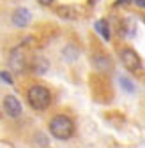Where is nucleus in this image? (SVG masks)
Segmentation results:
<instances>
[{
  "mask_svg": "<svg viewBox=\"0 0 145 148\" xmlns=\"http://www.w3.org/2000/svg\"><path fill=\"white\" fill-rule=\"evenodd\" d=\"M48 131L55 139L66 141V139L72 138V134H75V123H72V120L67 115H57L51 118Z\"/></svg>",
  "mask_w": 145,
  "mask_h": 148,
  "instance_id": "obj_1",
  "label": "nucleus"
},
{
  "mask_svg": "<svg viewBox=\"0 0 145 148\" xmlns=\"http://www.w3.org/2000/svg\"><path fill=\"white\" fill-rule=\"evenodd\" d=\"M27 101H28L30 108H34L35 111H44L51 102V94H50V90L46 86L34 85L27 92Z\"/></svg>",
  "mask_w": 145,
  "mask_h": 148,
  "instance_id": "obj_2",
  "label": "nucleus"
},
{
  "mask_svg": "<svg viewBox=\"0 0 145 148\" xmlns=\"http://www.w3.org/2000/svg\"><path fill=\"white\" fill-rule=\"evenodd\" d=\"M120 60H122L124 67L128 69V71H138V69L142 67V60H140V57L136 55V51L131 49V48L122 49V53H120Z\"/></svg>",
  "mask_w": 145,
  "mask_h": 148,
  "instance_id": "obj_3",
  "label": "nucleus"
},
{
  "mask_svg": "<svg viewBox=\"0 0 145 148\" xmlns=\"http://www.w3.org/2000/svg\"><path fill=\"white\" fill-rule=\"evenodd\" d=\"M4 109L11 118H18L21 115V102L14 95H6L4 97Z\"/></svg>",
  "mask_w": 145,
  "mask_h": 148,
  "instance_id": "obj_4",
  "label": "nucleus"
},
{
  "mask_svg": "<svg viewBox=\"0 0 145 148\" xmlns=\"http://www.w3.org/2000/svg\"><path fill=\"white\" fill-rule=\"evenodd\" d=\"M30 18H32V14L28 12V9L18 7V9L12 12V23H14L16 27H27V25L30 23Z\"/></svg>",
  "mask_w": 145,
  "mask_h": 148,
  "instance_id": "obj_5",
  "label": "nucleus"
},
{
  "mask_svg": "<svg viewBox=\"0 0 145 148\" xmlns=\"http://www.w3.org/2000/svg\"><path fill=\"white\" fill-rule=\"evenodd\" d=\"M9 64H11V67H12L14 71H23V67H25V58H23L21 49H14V51L11 53Z\"/></svg>",
  "mask_w": 145,
  "mask_h": 148,
  "instance_id": "obj_6",
  "label": "nucleus"
},
{
  "mask_svg": "<svg viewBox=\"0 0 145 148\" xmlns=\"http://www.w3.org/2000/svg\"><path fill=\"white\" fill-rule=\"evenodd\" d=\"M57 14L60 18H64V20H75L76 18V9L71 7V5H62L57 9Z\"/></svg>",
  "mask_w": 145,
  "mask_h": 148,
  "instance_id": "obj_7",
  "label": "nucleus"
},
{
  "mask_svg": "<svg viewBox=\"0 0 145 148\" xmlns=\"http://www.w3.org/2000/svg\"><path fill=\"white\" fill-rule=\"evenodd\" d=\"M96 30L99 32V35H103L104 41H110V27H108V21L99 20V21L96 23Z\"/></svg>",
  "mask_w": 145,
  "mask_h": 148,
  "instance_id": "obj_8",
  "label": "nucleus"
},
{
  "mask_svg": "<svg viewBox=\"0 0 145 148\" xmlns=\"http://www.w3.org/2000/svg\"><path fill=\"white\" fill-rule=\"evenodd\" d=\"M119 83L122 85V88H124L126 92H135V85H133L128 78H126V76H120V78H119Z\"/></svg>",
  "mask_w": 145,
  "mask_h": 148,
  "instance_id": "obj_9",
  "label": "nucleus"
},
{
  "mask_svg": "<svg viewBox=\"0 0 145 148\" xmlns=\"http://www.w3.org/2000/svg\"><path fill=\"white\" fill-rule=\"evenodd\" d=\"M2 81H6V83H9V85L12 83V79L9 78V74H7V72H2Z\"/></svg>",
  "mask_w": 145,
  "mask_h": 148,
  "instance_id": "obj_10",
  "label": "nucleus"
},
{
  "mask_svg": "<svg viewBox=\"0 0 145 148\" xmlns=\"http://www.w3.org/2000/svg\"><path fill=\"white\" fill-rule=\"evenodd\" d=\"M37 2H39L41 5H50V4L53 2V0H37Z\"/></svg>",
  "mask_w": 145,
  "mask_h": 148,
  "instance_id": "obj_11",
  "label": "nucleus"
},
{
  "mask_svg": "<svg viewBox=\"0 0 145 148\" xmlns=\"http://www.w3.org/2000/svg\"><path fill=\"white\" fill-rule=\"evenodd\" d=\"M136 2V5H140L142 9H145V0H135Z\"/></svg>",
  "mask_w": 145,
  "mask_h": 148,
  "instance_id": "obj_12",
  "label": "nucleus"
},
{
  "mask_svg": "<svg viewBox=\"0 0 145 148\" xmlns=\"http://www.w3.org/2000/svg\"><path fill=\"white\" fill-rule=\"evenodd\" d=\"M124 4H131V0H117V5H124Z\"/></svg>",
  "mask_w": 145,
  "mask_h": 148,
  "instance_id": "obj_13",
  "label": "nucleus"
},
{
  "mask_svg": "<svg viewBox=\"0 0 145 148\" xmlns=\"http://www.w3.org/2000/svg\"><path fill=\"white\" fill-rule=\"evenodd\" d=\"M143 23H145V18H143Z\"/></svg>",
  "mask_w": 145,
  "mask_h": 148,
  "instance_id": "obj_14",
  "label": "nucleus"
}]
</instances>
